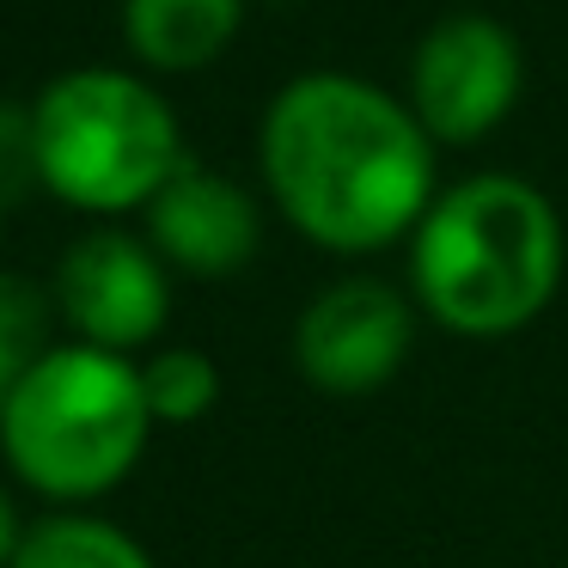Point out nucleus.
Instances as JSON below:
<instances>
[{
	"mask_svg": "<svg viewBox=\"0 0 568 568\" xmlns=\"http://www.w3.org/2000/svg\"><path fill=\"white\" fill-rule=\"evenodd\" d=\"M38 178V116L26 104H0V209L19 202Z\"/></svg>",
	"mask_w": 568,
	"mask_h": 568,
	"instance_id": "obj_13",
	"label": "nucleus"
},
{
	"mask_svg": "<svg viewBox=\"0 0 568 568\" xmlns=\"http://www.w3.org/2000/svg\"><path fill=\"white\" fill-rule=\"evenodd\" d=\"M50 348V300L26 275H0V409Z\"/></svg>",
	"mask_w": 568,
	"mask_h": 568,
	"instance_id": "obj_12",
	"label": "nucleus"
},
{
	"mask_svg": "<svg viewBox=\"0 0 568 568\" xmlns=\"http://www.w3.org/2000/svg\"><path fill=\"white\" fill-rule=\"evenodd\" d=\"M38 116V178L80 214L148 209L190 160L172 104L123 68H74L50 80Z\"/></svg>",
	"mask_w": 568,
	"mask_h": 568,
	"instance_id": "obj_4",
	"label": "nucleus"
},
{
	"mask_svg": "<svg viewBox=\"0 0 568 568\" xmlns=\"http://www.w3.org/2000/svg\"><path fill=\"white\" fill-rule=\"evenodd\" d=\"M526 87L519 38L489 13H446L409 55V111L434 148H477L514 116Z\"/></svg>",
	"mask_w": 568,
	"mask_h": 568,
	"instance_id": "obj_5",
	"label": "nucleus"
},
{
	"mask_svg": "<svg viewBox=\"0 0 568 568\" xmlns=\"http://www.w3.org/2000/svg\"><path fill=\"white\" fill-rule=\"evenodd\" d=\"M416 348V300L379 275L318 287L294 318V367L324 397H367L404 373Z\"/></svg>",
	"mask_w": 568,
	"mask_h": 568,
	"instance_id": "obj_6",
	"label": "nucleus"
},
{
	"mask_svg": "<svg viewBox=\"0 0 568 568\" xmlns=\"http://www.w3.org/2000/svg\"><path fill=\"white\" fill-rule=\"evenodd\" d=\"M19 538H26V526H19V507H13V495L0 489V568H13Z\"/></svg>",
	"mask_w": 568,
	"mask_h": 568,
	"instance_id": "obj_14",
	"label": "nucleus"
},
{
	"mask_svg": "<svg viewBox=\"0 0 568 568\" xmlns=\"http://www.w3.org/2000/svg\"><path fill=\"white\" fill-rule=\"evenodd\" d=\"M13 568H153V556L116 519L62 507V514H43L38 526H26Z\"/></svg>",
	"mask_w": 568,
	"mask_h": 568,
	"instance_id": "obj_10",
	"label": "nucleus"
},
{
	"mask_svg": "<svg viewBox=\"0 0 568 568\" xmlns=\"http://www.w3.org/2000/svg\"><path fill=\"white\" fill-rule=\"evenodd\" d=\"M562 221L514 172H477L440 190L409 233V300L465 343H495L550 312L562 287Z\"/></svg>",
	"mask_w": 568,
	"mask_h": 568,
	"instance_id": "obj_2",
	"label": "nucleus"
},
{
	"mask_svg": "<svg viewBox=\"0 0 568 568\" xmlns=\"http://www.w3.org/2000/svg\"><path fill=\"white\" fill-rule=\"evenodd\" d=\"M141 392L153 428H190L221 404V367L202 348H160L153 361H141Z\"/></svg>",
	"mask_w": 568,
	"mask_h": 568,
	"instance_id": "obj_11",
	"label": "nucleus"
},
{
	"mask_svg": "<svg viewBox=\"0 0 568 568\" xmlns=\"http://www.w3.org/2000/svg\"><path fill=\"white\" fill-rule=\"evenodd\" d=\"M270 202L300 239L336 257H367L422 226L434 209V141L397 92L361 74L287 80L257 129Z\"/></svg>",
	"mask_w": 568,
	"mask_h": 568,
	"instance_id": "obj_1",
	"label": "nucleus"
},
{
	"mask_svg": "<svg viewBox=\"0 0 568 568\" xmlns=\"http://www.w3.org/2000/svg\"><path fill=\"white\" fill-rule=\"evenodd\" d=\"M55 312L74 331V343L111 348V355H135L172 318V275L165 257L135 233H99L74 239L55 263Z\"/></svg>",
	"mask_w": 568,
	"mask_h": 568,
	"instance_id": "obj_7",
	"label": "nucleus"
},
{
	"mask_svg": "<svg viewBox=\"0 0 568 568\" xmlns=\"http://www.w3.org/2000/svg\"><path fill=\"white\" fill-rule=\"evenodd\" d=\"M153 409L141 367L111 348L55 343L0 409V453L43 501H99L141 465Z\"/></svg>",
	"mask_w": 568,
	"mask_h": 568,
	"instance_id": "obj_3",
	"label": "nucleus"
},
{
	"mask_svg": "<svg viewBox=\"0 0 568 568\" xmlns=\"http://www.w3.org/2000/svg\"><path fill=\"white\" fill-rule=\"evenodd\" d=\"M245 26V0H123V38L160 74L209 68Z\"/></svg>",
	"mask_w": 568,
	"mask_h": 568,
	"instance_id": "obj_9",
	"label": "nucleus"
},
{
	"mask_svg": "<svg viewBox=\"0 0 568 568\" xmlns=\"http://www.w3.org/2000/svg\"><path fill=\"white\" fill-rule=\"evenodd\" d=\"M141 214H148V245L165 257V270H184L196 282L239 275L263 245V214L251 202V190L196 160L178 165L172 184Z\"/></svg>",
	"mask_w": 568,
	"mask_h": 568,
	"instance_id": "obj_8",
	"label": "nucleus"
}]
</instances>
